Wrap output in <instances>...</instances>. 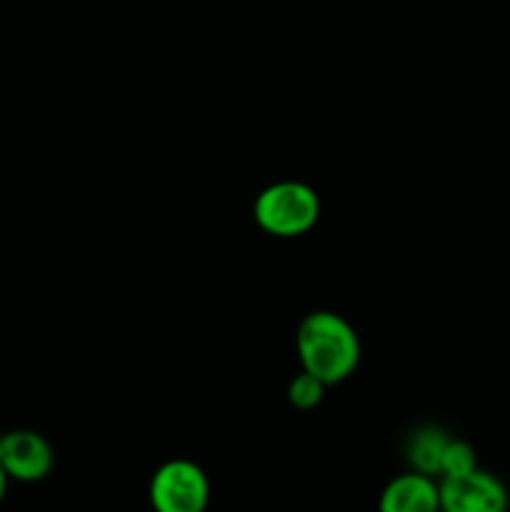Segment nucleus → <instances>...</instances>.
<instances>
[{"mask_svg": "<svg viewBox=\"0 0 510 512\" xmlns=\"http://www.w3.org/2000/svg\"><path fill=\"white\" fill-rule=\"evenodd\" d=\"M295 348L303 370L325 385L343 383L360 363L358 333L350 328L348 320L330 310H315L300 323Z\"/></svg>", "mask_w": 510, "mask_h": 512, "instance_id": "f257e3e1", "label": "nucleus"}, {"mask_svg": "<svg viewBox=\"0 0 510 512\" xmlns=\"http://www.w3.org/2000/svg\"><path fill=\"white\" fill-rule=\"evenodd\" d=\"M478 468V458H475V450L470 448L465 440H448L443 450V458H440V470L438 478H460V475H468L470 470Z\"/></svg>", "mask_w": 510, "mask_h": 512, "instance_id": "6e6552de", "label": "nucleus"}, {"mask_svg": "<svg viewBox=\"0 0 510 512\" xmlns=\"http://www.w3.org/2000/svg\"><path fill=\"white\" fill-rule=\"evenodd\" d=\"M440 508L448 512H500L508 508V490L485 470L460 478H440Z\"/></svg>", "mask_w": 510, "mask_h": 512, "instance_id": "20e7f679", "label": "nucleus"}, {"mask_svg": "<svg viewBox=\"0 0 510 512\" xmlns=\"http://www.w3.org/2000/svg\"><path fill=\"white\" fill-rule=\"evenodd\" d=\"M255 223L275 238H298L320 218V198L310 185L280 180L268 185L255 200Z\"/></svg>", "mask_w": 510, "mask_h": 512, "instance_id": "f03ea898", "label": "nucleus"}, {"mask_svg": "<svg viewBox=\"0 0 510 512\" xmlns=\"http://www.w3.org/2000/svg\"><path fill=\"white\" fill-rule=\"evenodd\" d=\"M448 433L438 425H423L415 433H410L408 445H405V458H408L410 468L425 475H438L440 458L448 445Z\"/></svg>", "mask_w": 510, "mask_h": 512, "instance_id": "0eeeda50", "label": "nucleus"}, {"mask_svg": "<svg viewBox=\"0 0 510 512\" xmlns=\"http://www.w3.org/2000/svg\"><path fill=\"white\" fill-rule=\"evenodd\" d=\"M325 388H328V385H325L323 380H318L315 375H310L308 370H303V373L295 375V378L290 380L288 400L295 405V408L310 410L315 408V405H320V400H323L325 395Z\"/></svg>", "mask_w": 510, "mask_h": 512, "instance_id": "1a4fd4ad", "label": "nucleus"}, {"mask_svg": "<svg viewBox=\"0 0 510 512\" xmlns=\"http://www.w3.org/2000/svg\"><path fill=\"white\" fill-rule=\"evenodd\" d=\"M208 495V478L190 460L160 465L150 483V503L160 512H200L208 505Z\"/></svg>", "mask_w": 510, "mask_h": 512, "instance_id": "7ed1b4c3", "label": "nucleus"}, {"mask_svg": "<svg viewBox=\"0 0 510 512\" xmlns=\"http://www.w3.org/2000/svg\"><path fill=\"white\" fill-rule=\"evenodd\" d=\"M0 465L8 478L35 483L53 470V448L33 430H13L0 438Z\"/></svg>", "mask_w": 510, "mask_h": 512, "instance_id": "39448f33", "label": "nucleus"}, {"mask_svg": "<svg viewBox=\"0 0 510 512\" xmlns=\"http://www.w3.org/2000/svg\"><path fill=\"white\" fill-rule=\"evenodd\" d=\"M8 473L3 470V465H0V500L5 498V488H8Z\"/></svg>", "mask_w": 510, "mask_h": 512, "instance_id": "9d476101", "label": "nucleus"}, {"mask_svg": "<svg viewBox=\"0 0 510 512\" xmlns=\"http://www.w3.org/2000/svg\"><path fill=\"white\" fill-rule=\"evenodd\" d=\"M440 508V488L433 475L413 470L408 475L390 480L380 495L383 512H433Z\"/></svg>", "mask_w": 510, "mask_h": 512, "instance_id": "423d86ee", "label": "nucleus"}]
</instances>
